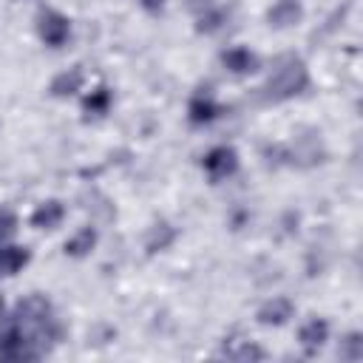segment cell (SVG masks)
<instances>
[{
	"mask_svg": "<svg viewBox=\"0 0 363 363\" xmlns=\"http://www.w3.org/2000/svg\"><path fill=\"white\" fill-rule=\"evenodd\" d=\"M187 9H190L193 14H204V11L213 9V0H187Z\"/></svg>",
	"mask_w": 363,
	"mask_h": 363,
	"instance_id": "cell-20",
	"label": "cell"
},
{
	"mask_svg": "<svg viewBox=\"0 0 363 363\" xmlns=\"http://www.w3.org/2000/svg\"><path fill=\"white\" fill-rule=\"evenodd\" d=\"M235 167H238V153H235L233 147H227V145H218V147H213V150L204 156V170H207V176H210L213 182L233 176Z\"/></svg>",
	"mask_w": 363,
	"mask_h": 363,
	"instance_id": "cell-3",
	"label": "cell"
},
{
	"mask_svg": "<svg viewBox=\"0 0 363 363\" xmlns=\"http://www.w3.org/2000/svg\"><path fill=\"white\" fill-rule=\"evenodd\" d=\"M14 227H17V218H14V213H9V210H0V241H3V238H9V235L14 233Z\"/></svg>",
	"mask_w": 363,
	"mask_h": 363,
	"instance_id": "cell-19",
	"label": "cell"
},
{
	"mask_svg": "<svg viewBox=\"0 0 363 363\" xmlns=\"http://www.w3.org/2000/svg\"><path fill=\"white\" fill-rule=\"evenodd\" d=\"M94 244H96V230L94 227H82L77 235H71L65 241V252L74 255V258H79V255H88L94 250Z\"/></svg>",
	"mask_w": 363,
	"mask_h": 363,
	"instance_id": "cell-13",
	"label": "cell"
},
{
	"mask_svg": "<svg viewBox=\"0 0 363 363\" xmlns=\"http://www.w3.org/2000/svg\"><path fill=\"white\" fill-rule=\"evenodd\" d=\"M224 352L230 354V357H238V360H261L264 357V352L255 346V343H241V346H224Z\"/></svg>",
	"mask_w": 363,
	"mask_h": 363,
	"instance_id": "cell-17",
	"label": "cell"
},
{
	"mask_svg": "<svg viewBox=\"0 0 363 363\" xmlns=\"http://www.w3.org/2000/svg\"><path fill=\"white\" fill-rule=\"evenodd\" d=\"M218 113H221V105H216V102H213L210 96H204V94L193 96L190 105H187V116H190L193 125H207V122H213Z\"/></svg>",
	"mask_w": 363,
	"mask_h": 363,
	"instance_id": "cell-8",
	"label": "cell"
},
{
	"mask_svg": "<svg viewBox=\"0 0 363 363\" xmlns=\"http://www.w3.org/2000/svg\"><path fill=\"white\" fill-rule=\"evenodd\" d=\"M173 238H176V230H173L170 224H164V221L153 224V230H150V235H147V252H162V250H167Z\"/></svg>",
	"mask_w": 363,
	"mask_h": 363,
	"instance_id": "cell-14",
	"label": "cell"
},
{
	"mask_svg": "<svg viewBox=\"0 0 363 363\" xmlns=\"http://www.w3.org/2000/svg\"><path fill=\"white\" fill-rule=\"evenodd\" d=\"M309 85V74L306 65L298 57H281L272 77L267 79V85L261 88V99L264 102H284L289 96H298L303 88Z\"/></svg>",
	"mask_w": 363,
	"mask_h": 363,
	"instance_id": "cell-1",
	"label": "cell"
},
{
	"mask_svg": "<svg viewBox=\"0 0 363 363\" xmlns=\"http://www.w3.org/2000/svg\"><path fill=\"white\" fill-rule=\"evenodd\" d=\"M34 340H26L20 323H6L0 329V360H31V357H40V349L28 346Z\"/></svg>",
	"mask_w": 363,
	"mask_h": 363,
	"instance_id": "cell-2",
	"label": "cell"
},
{
	"mask_svg": "<svg viewBox=\"0 0 363 363\" xmlns=\"http://www.w3.org/2000/svg\"><path fill=\"white\" fill-rule=\"evenodd\" d=\"M62 216H65V207L51 199V201H43V204L31 213V224L40 227V230H54V227L62 221Z\"/></svg>",
	"mask_w": 363,
	"mask_h": 363,
	"instance_id": "cell-9",
	"label": "cell"
},
{
	"mask_svg": "<svg viewBox=\"0 0 363 363\" xmlns=\"http://www.w3.org/2000/svg\"><path fill=\"white\" fill-rule=\"evenodd\" d=\"M221 62H224V68L233 71V74H250V71H255V65H258L255 54L247 51V48H230V51H224V54H221Z\"/></svg>",
	"mask_w": 363,
	"mask_h": 363,
	"instance_id": "cell-10",
	"label": "cell"
},
{
	"mask_svg": "<svg viewBox=\"0 0 363 363\" xmlns=\"http://www.w3.org/2000/svg\"><path fill=\"white\" fill-rule=\"evenodd\" d=\"M340 357L343 360H360L363 357V340H360L357 332H352L340 340Z\"/></svg>",
	"mask_w": 363,
	"mask_h": 363,
	"instance_id": "cell-16",
	"label": "cell"
},
{
	"mask_svg": "<svg viewBox=\"0 0 363 363\" xmlns=\"http://www.w3.org/2000/svg\"><path fill=\"white\" fill-rule=\"evenodd\" d=\"M142 6H145L147 11H159V9L164 6V0H142Z\"/></svg>",
	"mask_w": 363,
	"mask_h": 363,
	"instance_id": "cell-21",
	"label": "cell"
},
{
	"mask_svg": "<svg viewBox=\"0 0 363 363\" xmlns=\"http://www.w3.org/2000/svg\"><path fill=\"white\" fill-rule=\"evenodd\" d=\"M301 17H303V6H301L298 0H278V3L267 11L269 26H275V28H289V26H295Z\"/></svg>",
	"mask_w": 363,
	"mask_h": 363,
	"instance_id": "cell-6",
	"label": "cell"
},
{
	"mask_svg": "<svg viewBox=\"0 0 363 363\" xmlns=\"http://www.w3.org/2000/svg\"><path fill=\"white\" fill-rule=\"evenodd\" d=\"M37 28H40V37L45 40V45H54V48L65 45V40L71 34V23L60 11H43Z\"/></svg>",
	"mask_w": 363,
	"mask_h": 363,
	"instance_id": "cell-4",
	"label": "cell"
},
{
	"mask_svg": "<svg viewBox=\"0 0 363 363\" xmlns=\"http://www.w3.org/2000/svg\"><path fill=\"white\" fill-rule=\"evenodd\" d=\"M292 312H295V306H292L289 298H272L258 309V320L267 323V326H281L292 318Z\"/></svg>",
	"mask_w": 363,
	"mask_h": 363,
	"instance_id": "cell-7",
	"label": "cell"
},
{
	"mask_svg": "<svg viewBox=\"0 0 363 363\" xmlns=\"http://www.w3.org/2000/svg\"><path fill=\"white\" fill-rule=\"evenodd\" d=\"M82 108H85L88 116H102V113H108V108H111V91H108V88L91 91V96H85Z\"/></svg>",
	"mask_w": 363,
	"mask_h": 363,
	"instance_id": "cell-15",
	"label": "cell"
},
{
	"mask_svg": "<svg viewBox=\"0 0 363 363\" xmlns=\"http://www.w3.org/2000/svg\"><path fill=\"white\" fill-rule=\"evenodd\" d=\"M221 23H224V11H218V9H210V11H204V14H199V31H216V28H221Z\"/></svg>",
	"mask_w": 363,
	"mask_h": 363,
	"instance_id": "cell-18",
	"label": "cell"
},
{
	"mask_svg": "<svg viewBox=\"0 0 363 363\" xmlns=\"http://www.w3.org/2000/svg\"><path fill=\"white\" fill-rule=\"evenodd\" d=\"M79 85H82V68L74 65V68H68L51 79V94L54 96H71L74 91H79Z\"/></svg>",
	"mask_w": 363,
	"mask_h": 363,
	"instance_id": "cell-11",
	"label": "cell"
},
{
	"mask_svg": "<svg viewBox=\"0 0 363 363\" xmlns=\"http://www.w3.org/2000/svg\"><path fill=\"white\" fill-rule=\"evenodd\" d=\"M326 337H329V323L320 320V318L306 320V323L301 326V332H298V340H301V346H303L306 354H315V352L326 343Z\"/></svg>",
	"mask_w": 363,
	"mask_h": 363,
	"instance_id": "cell-5",
	"label": "cell"
},
{
	"mask_svg": "<svg viewBox=\"0 0 363 363\" xmlns=\"http://www.w3.org/2000/svg\"><path fill=\"white\" fill-rule=\"evenodd\" d=\"M28 264V250L23 247H0V275H14Z\"/></svg>",
	"mask_w": 363,
	"mask_h": 363,
	"instance_id": "cell-12",
	"label": "cell"
}]
</instances>
